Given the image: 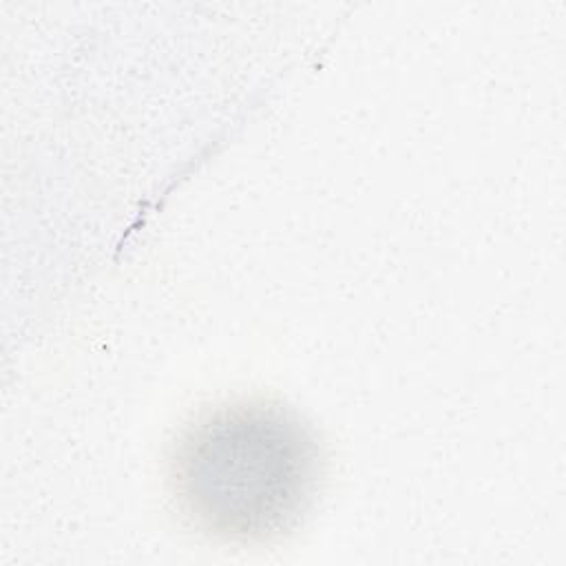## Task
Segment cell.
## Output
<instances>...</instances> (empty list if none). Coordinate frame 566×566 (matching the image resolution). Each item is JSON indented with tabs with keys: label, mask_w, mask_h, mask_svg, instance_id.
<instances>
[{
	"label": "cell",
	"mask_w": 566,
	"mask_h": 566,
	"mask_svg": "<svg viewBox=\"0 0 566 566\" xmlns=\"http://www.w3.org/2000/svg\"><path fill=\"white\" fill-rule=\"evenodd\" d=\"M323 449L312 424L270 398H234L197 413L177 436L168 484L199 533L265 544L290 533L314 504Z\"/></svg>",
	"instance_id": "obj_1"
}]
</instances>
